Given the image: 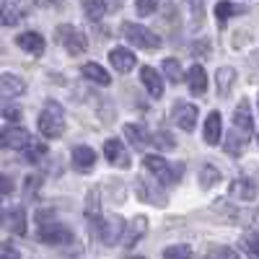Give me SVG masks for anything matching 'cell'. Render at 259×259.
<instances>
[{
	"instance_id": "cell-1",
	"label": "cell",
	"mask_w": 259,
	"mask_h": 259,
	"mask_svg": "<svg viewBox=\"0 0 259 259\" xmlns=\"http://www.w3.org/2000/svg\"><path fill=\"white\" fill-rule=\"evenodd\" d=\"M39 133L45 138H60L65 133V114H62V106L55 104V101H47V106L41 109L39 119Z\"/></svg>"
},
{
	"instance_id": "cell-2",
	"label": "cell",
	"mask_w": 259,
	"mask_h": 259,
	"mask_svg": "<svg viewBox=\"0 0 259 259\" xmlns=\"http://www.w3.org/2000/svg\"><path fill=\"white\" fill-rule=\"evenodd\" d=\"M145 168L153 174L156 179H161L163 184H174L184 177V163H168L161 156H145Z\"/></svg>"
},
{
	"instance_id": "cell-3",
	"label": "cell",
	"mask_w": 259,
	"mask_h": 259,
	"mask_svg": "<svg viewBox=\"0 0 259 259\" xmlns=\"http://www.w3.org/2000/svg\"><path fill=\"white\" fill-rule=\"evenodd\" d=\"M55 39H57L70 55H83L85 50H89V39H85V34H80V31H78L75 26H70V24L57 26V29H55Z\"/></svg>"
},
{
	"instance_id": "cell-4",
	"label": "cell",
	"mask_w": 259,
	"mask_h": 259,
	"mask_svg": "<svg viewBox=\"0 0 259 259\" xmlns=\"http://www.w3.org/2000/svg\"><path fill=\"white\" fill-rule=\"evenodd\" d=\"M124 36L130 45H135V47H143V50H158L161 47V36L153 34L150 29L145 26H138V24H124Z\"/></svg>"
},
{
	"instance_id": "cell-5",
	"label": "cell",
	"mask_w": 259,
	"mask_h": 259,
	"mask_svg": "<svg viewBox=\"0 0 259 259\" xmlns=\"http://www.w3.org/2000/svg\"><path fill=\"white\" fill-rule=\"evenodd\" d=\"M39 239L45 241V244H70L73 241V231L68 226H62V223H47V226H41L39 228Z\"/></svg>"
},
{
	"instance_id": "cell-6",
	"label": "cell",
	"mask_w": 259,
	"mask_h": 259,
	"mask_svg": "<svg viewBox=\"0 0 259 259\" xmlns=\"http://www.w3.org/2000/svg\"><path fill=\"white\" fill-rule=\"evenodd\" d=\"M122 231H124L122 218H117V215H109V218H104V221L99 223V239H101L106 246H114V244H119V239H122Z\"/></svg>"
},
{
	"instance_id": "cell-7",
	"label": "cell",
	"mask_w": 259,
	"mask_h": 259,
	"mask_svg": "<svg viewBox=\"0 0 259 259\" xmlns=\"http://www.w3.org/2000/svg\"><path fill=\"white\" fill-rule=\"evenodd\" d=\"M171 117H174V122L184 130V133H192L194 124H197V106H194V104H182V101H177Z\"/></svg>"
},
{
	"instance_id": "cell-8",
	"label": "cell",
	"mask_w": 259,
	"mask_h": 259,
	"mask_svg": "<svg viewBox=\"0 0 259 259\" xmlns=\"http://www.w3.org/2000/svg\"><path fill=\"white\" fill-rule=\"evenodd\" d=\"M145 231H148V218H145V215H138V218L130 221L127 231H122V244H124L127 249H133V246L143 239V236H145Z\"/></svg>"
},
{
	"instance_id": "cell-9",
	"label": "cell",
	"mask_w": 259,
	"mask_h": 259,
	"mask_svg": "<svg viewBox=\"0 0 259 259\" xmlns=\"http://www.w3.org/2000/svg\"><path fill=\"white\" fill-rule=\"evenodd\" d=\"M104 156H106V161H109L112 166H122V168L130 166V153L124 150V145H122L117 138H112V140L104 143Z\"/></svg>"
},
{
	"instance_id": "cell-10",
	"label": "cell",
	"mask_w": 259,
	"mask_h": 259,
	"mask_svg": "<svg viewBox=\"0 0 259 259\" xmlns=\"http://www.w3.org/2000/svg\"><path fill=\"white\" fill-rule=\"evenodd\" d=\"M140 80H143V85L148 89V94L153 96V99L163 96V78H161V73L156 68L143 65V68H140Z\"/></svg>"
},
{
	"instance_id": "cell-11",
	"label": "cell",
	"mask_w": 259,
	"mask_h": 259,
	"mask_svg": "<svg viewBox=\"0 0 259 259\" xmlns=\"http://www.w3.org/2000/svg\"><path fill=\"white\" fill-rule=\"evenodd\" d=\"M29 143V133L21 127H6L3 133H0V145L8 148V150H21Z\"/></svg>"
},
{
	"instance_id": "cell-12",
	"label": "cell",
	"mask_w": 259,
	"mask_h": 259,
	"mask_svg": "<svg viewBox=\"0 0 259 259\" xmlns=\"http://www.w3.org/2000/svg\"><path fill=\"white\" fill-rule=\"evenodd\" d=\"M202 135H205V143L210 145H218L221 138H223V119L218 112H210L207 119H205V127H202Z\"/></svg>"
},
{
	"instance_id": "cell-13",
	"label": "cell",
	"mask_w": 259,
	"mask_h": 259,
	"mask_svg": "<svg viewBox=\"0 0 259 259\" xmlns=\"http://www.w3.org/2000/svg\"><path fill=\"white\" fill-rule=\"evenodd\" d=\"M16 45L24 50V52H29V55H45V36L41 34H36V31H26V34H18V39H16Z\"/></svg>"
},
{
	"instance_id": "cell-14",
	"label": "cell",
	"mask_w": 259,
	"mask_h": 259,
	"mask_svg": "<svg viewBox=\"0 0 259 259\" xmlns=\"http://www.w3.org/2000/svg\"><path fill=\"white\" fill-rule=\"evenodd\" d=\"M187 83H189L192 96H202L207 91V75H205L202 65H192V68L187 70Z\"/></svg>"
},
{
	"instance_id": "cell-15",
	"label": "cell",
	"mask_w": 259,
	"mask_h": 259,
	"mask_svg": "<svg viewBox=\"0 0 259 259\" xmlns=\"http://www.w3.org/2000/svg\"><path fill=\"white\" fill-rule=\"evenodd\" d=\"M246 143H249V133H244V130H228L226 133V140H223V145H226V150L231 156H241L244 153V148H246Z\"/></svg>"
},
{
	"instance_id": "cell-16",
	"label": "cell",
	"mask_w": 259,
	"mask_h": 259,
	"mask_svg": "<svg viewBox=\"0 0 259 259\" xmlns=\"http://www.w3.org/2000/svg\"><path fill=\"white\" fill-rule=\"evenodd\" d=\"M109 62L114 65L119 73H130V70L138 65V57L130 52V50H122V47H119V50H112V52H109Z\"/></svg>"
},
{
	"instance_id": "cell-17",
	"label": "cell",
	"mask_w": 259,
	"mask_h": 259,
	"mask_svg": "<svg viewBox=\"0 0 259 259\" xmlns=\"http://www.w3.org/2000/svg\"><path fill=\"white\" fill-rule=\"evenodd\" d=\"M96 163V150L89 145H75L73 148V166L78 171H89Z\"/></svg>"
},
{
	"instance_id": "cell-18",
	"label": "cell",
	"mask_w": 259,
	"mask_h": 259,
	"mask_svg": "<svg viewBox=\"0 0 259 259\" xmlns=\"http://www.w3.org/2000/svg\"><path fill=\"white\" fill-rule=\"evenodd\" d=\"M231 197L244 200V202L256 200V184L251 179H236V182H231Z\"/></svg>"
},
{
	"instance_id": "cell-19",
	"label": "cell",
	"mask_w": 259,
	"mask_h": 259,
	"mask_svg": "<svg viewBox=\"0 0 259 259\" xmlns=\"http://www.w3.org/2000/svg\"><path fill=\"white\" fill-rule=\"evenodd\" d=\"M0 94L6 96H24L26 94V83L16 78V75H0Z\"/></svg>"
},
{
	"instance_id": "cell-20",
	"label": "cell",
	"mask_w": 259,
	"mask_h": 259,
	"mask_svg": "<svg viewBox=\"0 0 259 259\" xmlns=\"http://www.w3.org/2000/svg\"><path fill=\"white\" fill-rule=\"evenodd\" d=\"M80 70H83V75H85V78H89V80H94V83H99V85H109V83H112L109 73H106V70L101 68L99 62H85Z\"/></svg>"
},
{
	"instance_id": "cell-21",
	"label": "cell",
	"mask_w": 259,
	"mask_h": 259,
	"mask_svg": "<svg viewBox=\"0 0 259 259\" xmlns=\"http://www.w3.org/2000/svg\"><path fill=\"white\" fill-rule=\"evenodd\" d=\"M124 135H127V140L133 143L135 148H145L148 143H150V138H148V133H145V127H140V124H124Z\"/></svg>"
},
{
	"instance_id": "cell-22",
	"label": "cell",
	"mask_w": 259,
	"mask_h": 259,
	"mask_svg": "<svg viewBox=\"0 0 259 259\" xmlns=\"http://www.w3.org/2000/svg\"><path fill=\"white\" fill-rule=\"evenodd\" d=\"M8 228L18 236L26 233V212H24V207H13L8 212Z\"/></svg>"
},
{
	"instance_id": "cell-23",
	"label": "cell",
	"mask_w": 259,
	"mask_h": 259,
	"mask_svg": "<svg viewBox=\"0 0 259 259\" xmlns=\"http://www.w3.org/2000/svg\"><path fill=\"white\" fill-rule=\"evenodd\" d=\"M233 124L239 127V130H244V133H249V135L254 133V119H251V112L246 109L244 104L233 112Z\"/></svg>"
},
{
	"instance_id": "cell-24",
	"label": "cell",
	"mask_w": 259,
	"mask_h": 259,
	"mask_svg": "<svg viewBox=\"0 0 259 259\" xmlns=\"http://www.w3.org/2000/svg\"><path fill=\"white\" fill-rule=\"evenodd\" d=\"M215 80H218V91H221V96H226V94L231 91L233 80H236V70H233V68H221L218 75H215Z\"/></svg>"
},
{
	"instance_id": "cell-25",
	"label": "cell",
	"mask_w": 259,
	"mask_h": 259,
	"mask_svg": "<svg viewBox=\"0 0 259 259\" xmlns=\"http://www.w3.org/2000/svg\"><path fill=\"white\" fill-rule=\"evenodd\" d=\"M161 70H163V75H166L171 83H182V65H179V60H174V57L163 60Z\"/></svg>"
},
{
	"instance_id": "cell-26",
	"label": "cell",
	"mask_w": 259,
	"mask_h": 259,
	"mask_svg": "<svg viewBox=\"0 0 259 259\" xmlns=\"http://www.w3.org/2000/svg\"><path fill=\"white\" fill-rule=\"evenodd\" d=\"M83 13L89 16L91 21H99L106 13V3H104V0H85V3H83Z\"/></svg>"
},
{
	"instance_id": "cell-27",
	"label": "cell",
	"mask_w": 259,
	"mask_h": 259,
	"mask_svg": "<svg viewBox=\"0 0 259 259\" xmlns=\"http://www.w3.org/2000/svg\"><path fill=\"white\" fill-rule=\"evenodd\" d=\"M218 179H221V171L215 168V166H202V171H200V187L202 189H210L212 184H218Z\"/></svg>"
},
{
	"instance_id": "cell-28",
	"label": "cell",
	"mask_w": 259,
	"mask_h": 259,
	"mask_svg": "<svg viewBox=\"0 0 259 259\" xmlns=\"http://www.w3.org/2000/svg\"><path fill=\"white\" fill-rule=\"evenodd\" d=\"M24 148H26V161L29 163H36V161H41V158L47 156V145L45 143H31L29 140Z\"/></svg>"
},
{
	"instance_id": "cell-29",
	"label": "cell",
	"mask_w": 259,
	"mask_h": 259,
	"mask_svg": "<svg viewBox=\"0 0 259 259\" xmlns=\"http://www.w3.org/2000/svg\"><path fill=\"white\" fill-rule=\"evenodd\" d=\"M18 18H21V13H18L16 6H11V3L0 6V21H3V26H16Z\"/></svg>"
},
{
	"instance_id": "cell-30",
	"label": "cell",
	"mask_w": 259,
	"mask_h": 259,
	"mask_svg": "<svg viewBox=\"0 0 259 259\" xmlns=\"http://www.w3.org/2000/svg\"><path fill=\"white\" fill-rule=\"evenodd\" d=\"M99 212H101V202H99V189H91L89 192V200H85V215L94 221L99 218Z\"/></svg>"
},
{
	"instance_id": "cell-31",
	"label": "cell",
	"mask_w": 259,
	"mask_h": 259,
	"mask_svg": "<svg viewBox=\"0 0 259 259\" xmlns=\"http://www.w3.org/2000/svg\"><path fill=\"white\" fill-rule=\"evenodd\" d=\"M163 259H192V249H189V246H182V244L168 246V249L163 251Z\"/></svg>"
},
{
	"instance_id": "cell-32",
	"label": "cell",
	"mask_w": 259,
	"mask_h": 259,
	"mask_svg": "<svg viewBox=\"0 0 259 259\" xmlns=\"http://www.w3.org/2000/svg\"><path fill=\"white\" fill-rule=\"evenodd\" d=\"M158 6H161V0H135L138 16H150V13H156Z\"/></svg>"
},
{
	"instance_id": "cell-33",
	"label": "cell",
	"mask_w": 259,
	"mask_h": 259,
	"mask_svg": "<svg viewBox=\"0 0 259 259\" xmlns=\"http://www.w3.org/2000/svg\"><path fill=\"white\" fill-rule=\"evenodd\" d=\"M239 13V8H233V3H228V0H221L218 6H215V16H218V21H226L231 16Z\"/></svg>"
},
{
	"instance_id": "cell-34",
	"label": "cell",
	"mask_w": 259,
	"mask_h": 259,
	"mask_svg": "<svg viewBox=\"0 0 259 259\" xmlns=\"http://www.w3.org/2000/svg\"><path fill=\"white\" fill-rule=\"evenodd\" d=\"M207 259H239V254H236L233 249H228V246H218V249L210 251Z\"/></svg>"
},
{
	"instance_id": "cell-35",
	"label": "cell",
	"mask_w": 259,
	"mask_h": 259,
	"mask_svg": "<svg viewBox=\"0 0 259 259\" xmlns=\"http://www.w3.org/2000/svg\"><path fill=\"white\" fill-rule=\"evenodd\" d=\"M3 117L11 119V122H13V119L18 122V119H21V109H18V106H13V104H6V106H3Z\"/></svg>"
},
{
	"instance_id": "cell-36",
	"label": "cell",
	"mask_w": 259,
	"mask_h": 259,
	"mask_svg": "<svg viewBox=\"0 0 259 259\" xmlns=\"http://www.w3.org/2000/svg\"><path fill=\"white\" fill-rule=\"evenodd\" d=\"M11 192H13V182L0 174V194H11Z\"/></svg>"
},
{
	"instance_id": "cell-37",
	"label": "cell",
	"mask_w": 259,
	"mask_h": 259,
	"mask_svg": "<svg viewBox=\"0 0 259 259\" xmlns=\"http://www.w3.org/2000/svg\"><path fill=\"white\" fill-rule=\"evenodd\" d=\"M36 3H39L41 8H62L65 0H36Z\"/></svg>"
},
{
	"instance_id": "cell-38",
	"label": "cell",
	"mask_w": 259,
	"mask_h": 259,
	"mask_svg": "<svg viewBox=\"0 0 259 259\" xmlns=\"http://www.w3.org/2000/svg\"><path fill=\"white\" fill-rule=\"evenodd\" d=\"M246 246H249V251H251V254L256 256V233H254V231H251V233L246 236Z\"/></svg>"
},
{
	"instance_id": "cell-39",
	"label": "cell",
	"mask_w": 259,
	"mask_h": 259,
	"mask_svg": "<svg viewBox=\"0 0 259 259\" xmlns=\"http://www.w3.org/2000/svg\"><path fill=\"white\" fill-rule=\"evenodd\" d=\"M34 187L39 189V179H36V177H29V179H26V192L31 194V192H34Z\"/></svg>"
},
{
	"instance_id": "cell-40",
	"label": "cell",
	"mask_w": 259,
	"mask_h": 259,
	"mask_svg": "<svg viewBox=\"0 0 259 259\" xmlns=\"http://www.w3.org/2000/svg\"><path fill=\"white\" fill-rule=\"evenodd\" d=\"M161 143H163L166 148H171V145H174V140H171L168 135H158V138H156V145H161Z\"/></svg>"
},
{
	"instance_id": "cell-41",
	"label": "cell",
	"mask_w": 259,
	"mask_h": 259,
	"mask_svg": "<svg viewBox=\"0 0 259 259\" xmlns=\"http://www.w3.org/2000/svg\"><path fill=\"white\" fill-rule=\"evenodd\" d=\"M0 223H3V207H0Z\"/></svg>"
},
{
	"instance_id": "cell-42",
	"label": "cell",
	"mask_w": 259,
	"mask_h": 259,
	"mask_svg": "<svg viewBox=\"0 0 259 259\" xmlns=\"http://www.w3.org/2000/svg\"><path fill=\"white\" fill-rule=\"evenodd\" d=\"M130 259H145V256H130Z\"/></svg>"
},
{
	"instance_id": "cell-43",
	"label": "cell",
	"mask_w": 259,
	"mask_h": 259,
	"mask_svg": "<svg viewBox=\"0 0 259 259\" xmlns=\"http://www.w3.org/2000/svg\"><path fill=\"white\" fill-rule=\"evenodd\" d=\"M0 259H8V256H6V254H0Z\"/></svg>"
}]
</instances>
